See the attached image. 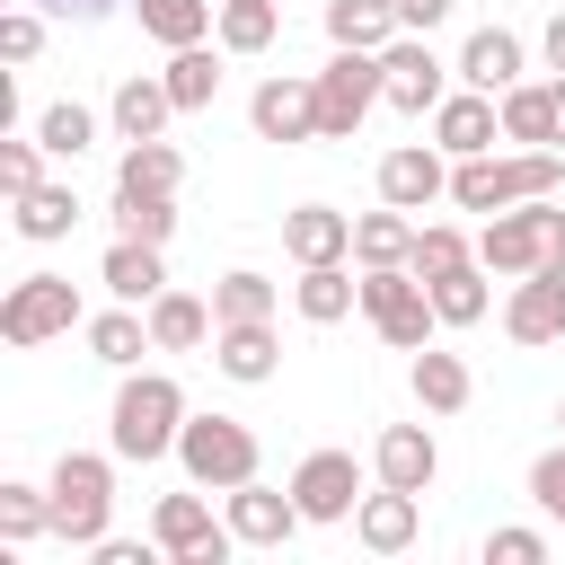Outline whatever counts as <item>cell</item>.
Here are the masks:
<instances>
[{
	"mask_svg": "<svg viewBox=\"0 0 565 565\" xmlns=\"http://www.w3.org/2000/svg\"><path fill=\"white\" fill-rule=\"evenodd\" d=\"M185 415H194V406H185V388H177L168 371H124V388H115V406H106V450L132 459V468L177 459Z\"/></svg>",
	"mask_w": 565,
	"mask_h": 565,
	"instance_id": "cell-1",
	"label": "cell"
},
{
	"mask_svg": "<svg viewBox=\"0 0 565 565\" xmlns=\"http://www.w3.org/2000/svg\"><path fill=\"white\" fill-rule=\"evenodd\" d=\"M565 185V150H477V159H450V203L459 212H512L530 194H556Z\"/></svg>",
	"mask_w": 565,
	"mask_h": 565,
	"instance_id": "cell-2",
	"label": "cell"
},
{
	"mask_svg": "<svg viewBox=\"0 0 565 565\" xmlns=\"http://www.w3.org/2000/svg\"><path fill=\"white\" fill-rule=\"evenodd\" d=\"M44 486H53V539L62 547H97L115 530V450H62Z\"/></svg>",
	"mask_w": 565,
	"mask_h": 565,
	"instance_id": "cell-3",
	"label": "cell"
},
{
	"mask_svg": "<svg viewBox=\"0 0 565 565\" xmlns=\"http://www.w3.org/2000/svg\"><path fill=\"white\" fill-rule=\"evenodd\" d=\"M477 256L494 265V282H521V274H539V265H565V212H556V194H530V203H512V212H486Z\"/></svg>",
	"mask_w": 565,
	"mask_h": 565,
	"instance_id": "cell-4",
	"label": "cell"
},
{
	"mask_svg": "<svg viewBox=\"0 0 565 565\" xmlns=\"http://www.w3.org/2000/svg\"><path fill=\"white\" fill-rule=\"evenodd\" d=\"M362 318H371V335L388 353H424L433 327H441V309H433L415 265H362Z\"/></svg>",
	"mask_w": 565,
	"mask_h": 565,
	"instance_id": "cell-5",
	"label": "cell"
},
{
	"mask_svg": "<svg viewBox=\"0 0 565 565\" xmlns=\"http://www.w3.org/2000/svg\"><path fill=\"white\" fill-rule=\"evenodd\" d=\"M256 433L238 424V415H185V433H177V468H185V486H203V494H230V486H247L256 477Z\"/></svg>",
	"mask_w": 565,
	"mask_h": 565,
	"instance_id": "cell-6",
	"label": "cell"
},
{
	"mask_svg": "<svg viewBox=\"0 0 565 565\" xmlns=\"http://www.w3.org/2000/svg\"><path fill=\"white\" fill-rule=\"evenodd\" d=\"M371 106H388V71L362 44H335V62L318 71V141H353L371 124Z\"/></svg>",
	"mask_w": 565,
	"mask_h": 565,
	"instance_id": "cell-7",
	"label": "cell"
},
{
	"mask_svg": "<svg viewBox=\"0 0 565 565\" xmlns=\"http://www.w3.org/2000/svg\"><path fill=\"white\" fill-rule=\"evenodd\" d=\"M71 327H88L71 274H18V282H9V300H0V344L35 353V344H53V335H71Z\"/></svg>",
	"mask_w": 565,
	"mask_h": 565,
	"instance_id": "cell-8",
	"label": "cell"
},
{
	"mask_svg": "<svg viewBox=\"0 0 565 565\" xmlns=\"http://www.w3.org/2000/svg\"><path fill=\"white\" fill-rule=\"evenodd\" d=\"M150 539H159V565H221V556L238 547V530H230V521H212L203 486L159 494V503H150Z\"/></svg>",
	"mask_w": 565,
	"mask_h": 565,
	"instance_id": "cell-9",
	"label": "cell"
},
{
	"mask_svg": "<svg viewBox=\"0 0 565 565\" xmlns=\"http://www.w3.org/2000/svg\"><path fill=\"white\" fill-rule=\"evenodd\" d=\"M221 521L238 530V547H291V539L309 530L300 494H291V486H265V477L230 486V494H221Z\"/></svg>",
	"mask_w": 565,
	"mask_h": 565,
	"instance_id": "cell-10",
	"label": "cell"
},
{
	"mask_svg": "<svg viewBox=\"0 0 565 565\" xmlns=\"http://www.w3.org/2000/svg\"><path fill=\"white\" fill-rule=\"evenodd\" d=\"M380 71H388V106L397 115H433L441 97H450V62H433V44L424 35H397V44H380Z\"/></svg>",
	"mask_w": 565,
	"mask_h": 565,
	"instance_id": "cell-11",
	"label": "cell"
},
{
	"mask_svg": "<svg viewBox=\"0 0 565 565\" xmlns=\"http://www.w3.org/2000/svg\"><path fill=\"white\" fill-rule=\"evenodd\" d=\"M291 494H300V512H309L318 530L353 521V503H362V468H353V450H309V459L291 468Z\"/></svg>",
	"mask_w": 565,
	"mask_h": 565,
	"instance_id": "cell-12",
	"label": "cell"
},
{
	"mask_svg": "<svg viewBox=\"0 0 565 565\" xmlns=\"http://www.w3.org/2000/svg\"><path fill=\"white\" fill-rule=\"evenodd\" d=\"M441 194H450V150H441V141H397V150L380 159V203L424 212V203H441Z\"/></svg>",
	"mask_w": 565,
	"mask_h": 565,
	"instance_id": "cell-13",
	"label": "cell"
},
{
	"mask_svg": "<svg viewBox=\"0 0 565 565\" xmlns=\"http://www.w3.org/2000/svg\"><path fill=\"white\" fill-rule=\"evenodd\" d=\"M503 335H512V344H565V265H539V274L512 282Z\"/></svg>",
	"mask_w": 565,
	"mask_h": 565,
	"instance_id": "cell-14",
	"label": "cell"
},
{
	"mask_svg": "<svg viewBox=\"0 0 565 565\" xmlns=\"http://www.w3.org/2000/svg\"><path fill=\"white\" fill-rule=\"evenodd\" d=\"M247 124H256V141H318V79H256V97H247Z\"/></svg>",
	"mask_w": 565,
	"mask_h": 565,
	"instance_id": "cell-15",
	"label": "cell"
},
{
	"mask_svg": "<svg viewBox=\"0 0 565 565\" xmlns=\"http://www.w3.org/2000/svg\"><path fill=\"white\" fill-rule=\"evenodd\" d=\"M212 371L238 380V388H265V380L282 371V335H274V318H230V327H212Z\"/></svg>",
	"mask_w": 565,
	"mask_h": 565,
	"instance_id": "cell-16",
	"label": "cell"
},
{
	"mask_svg": "<svg viewBox=\"0 0 565 565\" xmlns=\"http://www.w3.org/2000/svg\"><path fill=\"white\" fill-rule=\"evenodd\" d=\"M371 477H380V486H406V494H433V477H441V441H433L424 424H380V441H371Z\"/></svg>",
	"mask_w": 565,
	"mask_h": 565,
	"instance_id": "cell-17",
	"label": "cell"
},
{
	"mask_svg": "<svg viewBox=\"0 0 565 565\" xmlns=\"http://www.w3.org/2000/svg\"><path fill=\"white\" fill-rule=\"evenodd\" d=\"M353 539H362L371 556H406V547L424 539V494H406V486L362 494V503H353Z\"/></svg>",
	"mask_w": 565,
	"mask_h": 565,
	"instance_id": "cell-18",
	"label": "cell"
},
{
	"mask_svg": "<svg viewBox=\"0 0 565 565\" xmlns=\"http://www.w3.org/2000/svg\"><path fill=\"white\" fill-rule=\"evenodd\" d=\"M433 141H441L450 159H477V150L503 141V106H494L486 88H450V97L433 106Z\"/></svg>",
	"mask_w": 565,
	"mask_h": 565,
	"instance_id": "cell-19",
	"label": "cell"
},
{
	"mask_svg": "<svg viewBox=\"0 0 565 565\" xmlns=\"http://www.w3.org/2000/svg\"><path fill=\"white\" fill-rule=\"evenodd\" d=\"M282 256H291V265H335V256H353V212H335V203H291V212H282Z\"/></svg>",
	"mask_w": 565,
	"mask_h": 565,
	"instance_id": "cell-20",
	"label": "cell"
},
{
	"mask_svg": "<svg viewBox=\"0 0 565 565\" xmlns=\"http://www.w3.org/2000/svg\"><path fill=\"white\" fill-rule=\"evenodd\" d=\"M168 115H177V97H168V79H159V71H132V79H115V97H106V124H115V141H159V132H168Z\"/></svg>",
	"mask_w": 565,
	"mask_h": 565,
	"instance_id": "cell-21",
	"label": "cell"
},
{
	"mask_svg": "<svg viewBox=\"0 0 565 565\" xmlns=\"http://www.w3.org/2000/svg\"><path fill=\"white\" fill-rule=\"evenodd\" d=\"M9 221H18V238H26V247L71 238V230H79V194H71V177H44V185L9 194Z\"/></svg>",
	"mask_w": 565,
	"mask_h": 565,
	"instance_id": "cell-22",
	"label": "cell"
},
{
	"mask_svg": "<svg viewBox=\"0 0 565 565\" xmlns=\"http://www.w3.org/2000/svg\"><path fill=\"white\" fill-rule=\"evenodd\" d=\"M450 71H459V88L503 97V88L521 79V35H512V26H477V35L459 44V62H450Z\"/></svg>",
	"mask_w": 565,
	"mask_h": 565,
	"instance_id": "cell-23",
	"label": "cell"
},
{
	"mask_svg": "<svg viewBox=\"0 0 565 565\" xmlns=\"http://www.w3.org/2000/svg\"><path fill=\"white\" fill-rule=\"evenodd\" d=\"M494 106H503V141H521V150H565V141H556V79H512Z\"/></svg>",
	"mask_w": 565,
	"mask_h": 565,
	"instance_id": "cell-24",
	"label": "cell"
},
{
	"mask_svg": "<svg viewBox=\"0 0 565 565\" xmlns=\"http://www.w3.org/2000/svg\"><path fill=\"white\" fill-rule=\"evenodd\" d=\"M97 282H106L115 300L150 309V300L168 291V265H159V247H150V238H115V247H106V265H97Z\"/></svg>",
	"mask_w": 565,
	"mask_h": 565,
	"instance_id": "cell-25",
	"label": "cell"
},
{
	"mask_svg": "<svg viewBox=\"0 0 565 565\" xmlns=\"http://www.w3.org/2000/svg\"><path fill=\"white\" fill-rule=\"evenodd\" d=\"M141 318H150V344H159V353H194V344H212V327H221L212 300H194V291H177V282H168Z\"/></svg>",
	"mask_w": 565,
	"mask_h": 565,
	"instance_id": "cell-26",
	"label": "cell"
},
{
	"mask_svg": "<svg viewBox=\"0 0 565 565\" xmlns=\"http://www.w3.org/2000/svg\"><path fill=\"white\" fill-rule=\"evenodd\" d=\"M185 185V150L159 132V141H124L115 159V194H177Z\"/></svg>",
	"mask_w": 565,
	"mask_h": 565,
	"instance_id": "cell-27",
	"label": "cell"
},
{
	"mask_svg": "<svg viewBox=\"0 0 565 565\" xmlns=\"http://www.w3.org/2000/svg\"><path fill=\"white\" fill-rule=\"evenodd\" d=\"M291 309H300L309 327H335V318H353V309H362V282L344 274V256H335V265H300Z\"/></svg>",
	"mask_w": 565,
	"mask_h": 565,
	"instance_id": "cell-28",
	"label": "cell"
},
{
	"mask_svg": "<svg viewBox=\"0 0 565 565\" xmlns=\"http://www.w3.org/2000/svg\"><path fill=\"white\" fill-rule=\"evenodd\" d=\"M88 353H97L106 371H141V353H159V344H150V318H141L132 300H115V309L88 318Z\"/></svg>",
	"mask_w": 565,
	"mask_h": 565,
	"instance_id": "cell-29",
	"label": "cell"
},
{
	"mask_svg": "<svg viewBox=\"0 0 565 565\" xmlns=\"http://www.w3.org/2000/svg\"><path fill=\"white\" fill-rule=\"evenodd\" d=\"M132 18H141V35L150 44H212V26H221V0H132Z\"/></svg>",
	"mask_w": 565,
	"mask_h": 565,
	"instance_id": "cell-30",
	"label": "cell"
},
{
	"mask_svg": "<svg viewBox=\"0 0 565 565\" xmlns=\"http://www.w3.org/2000/svg\"><path fill=\"white\" fill-rule=\"evenodd\" d=\"M486 282H494V265H486V256H468V265H450V274H433L424 291H433V309H441V327H477V318L494 309V291H486Z\"/></svg>",
	"mask_w": 565,
	"mask_h": 565,
	"instance_id": "cell-31",
	"label": "cell"
},
{
	"mask_svg": "<svg viewBox=\"0 0 565 565\" xmlns=\"http://www.w3.org/2000/svg\"><path fill=\"white\" fill-rule=\"evenodd\" d=\"M406 380H415V406H424V415H459V406L477 397V380H468V362H459V353H441V344H424Z\"/></svg>",
	"mask_w": 565,
	"mask_h": 565,
	"instance_id": "cell-32",
	"label": "cell"
},
{
	"mask_svg": "<svg viewBox=\"0 0 565 565\" xmlns=\"http://www.w3.org/2000/svg\"><path fill=\"white\" fill-rule=\"evenodd\" d=\"M406 26H397V0H327V44H362V53H380V44H397Z\"/></svg>",
	"mask_w": 565,
	"mask_h": 565,
	"instance_id": "cell-33",
	"label": "cell"
},
{
	"mask_svg": "<svg viewBox=\"0 0 565 565\" xmlns=\"http://www.w3.org/2000/svg\"><path fill=\"white\" fill-rule=\"evenodd\" d=\"M159 79H168V97H177V115H203V106L221 97V53H212V44H177Z\"/></svg>",
	"mask_w": 565,
	"mask_h": 565,
	"instance_id": "cell-34",
	"label": "cell"
},
{
	"mask_svg": "<svg viewBox=\"0 0 565 565\" xmlns=\"http://www.w3.org/2000/svg\"><path fill=\"white\" fill-rule=\"evenodd\" d=\"M353 256H362V265H406V256H415V212H397V203L353 212Z\"/></svg>",
	"mask_w": 565,
	"mask_h": 565,
	"instance_id": "cell-35",
	"label": "cell"
},
{
	"mask_svg": "<svg viewBox=\"0 0 565 565\" xmlns=\"http://www.w3.org/2000/svg\"><path fill=\"white\" fill-rule=\"evenodd\" d=\"M35 539H53V486L9 477L0 486V547H35Z\"/></svg>",
	"mask_w": 565,
	"mask_h": 565,
	"instance_id": "cell-36",
	"label": "cell"
},
{
	"mask_svg": "<svg viewBox=\"0 0 565 565\" xmlns=\"http://www.w3.org/2000/svg\"><path fill=\"white\" fill-rule=\"evenodd\" d=\"M274 35H282V0H221V26H212L221 53H265Z\"/></svg>",
	"mask_w": 565,
	"mask_h": 565,
	"instance_id": "cell-37",
	"label": "cell"
},
{
	"mask_svg": "<svg viewBox=\"0 0 565 565\" xmlns=\"http://www.w3.org/2000/svg\"><path fill=\"white\" fill-rule=\"evenodd\" d=\"M115 238L168 247V238H177V194H115Z\"/></svg>",
	"mask_w": 565,
	"mask_h": 565,
	"instance_id": "cell-38",
	"label": "cell"
},
{
	"mask_svg": "<svg viewBox=\"0 0 565 565\" xmlns=\"http://www.w3.org/2000/svg\"><path fill=\"white\" fill-rule=\"evenodd\" d=\"M212 318L230 327V318H274V282L256 274V265H230L221 282H212Z\"/></svg>",
	"mask_w": 565,
	"mask_h": 565,
	"instance_id": "cell-39",
	"label": "cell"
},
{
	"mask_svg": "<svg viewBox=\"0 0 565 565\" xmlns=\"http://www.w3.org/2000/svg\"><path fill=\"white\" fill-rule=\"evenodd\" d=\"M35 141H44L53 159H79V150L97 141V115H88L79 97H62V106H44V115H35Z\"/></svg>",
	"mask_w": 565,
	"mask_h": 565,
	"instance_id": "cell-40",
	"label": "cell"
},
{
	"mask_svg": "<svg viewBox=\"0 0 565 565\" xmlns=\"http://www.w3.org/2000/svg\"><path fill=\"white\" fill-rule=\"evenodd\" d=\"M468 256H477V238H468V230H450V221H415V256H406V265H415L424 282H433V274H450V265H468Z\"/></svg>",
	"mask_w": 565,
	"mask_h": 565,
	"instance_id": "cell-41",
	"label": "cell"
},
{
	"mask_svg": "<svg viewBox=\"0 0 565 565\" xmlns=\"http://www.w3.org/2000/svg\"><path fill=\"white\" fill-rule=\"evenodd\" d=\"M44 159H53V150H44L35 132H9V141H0V194H26V185H44Z\"/></svg>",
	"mask_w": 565,
	"mask_h": 565,
	"instance_id": "cell-42",
	"label": "cell"
},
{
	"mask_svg": "<svg viewBox=\"0 0 565 565\" xmlns=\"http://www.w3.org/2000/svg\"><path fill=\"white\" fill-rule=\"evenodd\" d=\"M530 503H539V512H547V521L565 530V441L530 459Z\"/></svg>",
	"mask_w": 565,
	"mask_h": 565,
	"instance_id": "cell-43",
	"label": "cell"
},
{
	"mask_svg": "<svg viewBox=\"0 0 565 565\" xmlns=\"http://www.w3.org/2000/svg\"><path fill=\"white\" fill-rule=\"evenodd\" d=\"M486 565H547V530H486Z\"/></svg>",
	"mask_w": 565,
	"mask_h": 565,
	"instance_id": "cell-44",
	"label": "cell"
},
{
	"mask_svg": "<svg viewBox=\"0 0 565 565\" xmlns=\"http://www.w3.org/2000/svg\"><path fill=\"white\" fill-rule=\"evenodd\" d=\"M0 53H9V62H35V53H44V9H9V18H0Z\"/></svg>",
	"mask_w": 565,
	"mask_h": 565,
	"instance_id": "cell-45",
	"label": "cell"
},
{
	"mask_svg": "<svg viewBox=\"0 0 565 565\" xmlns=\"http://www.w3.org/2000/svg\"><path fill=\"white\" fill-rule=\"evenodd\" d=\"M88 556H97V565H150V556H159V539H115V530H106Z\"/></svg>",
	"mask_w": 565,
	"mask_h": 565,
	"instance_id": "cell-46",
	"label": "cell"
},
{
	"mask_svg": "<svg viewBox=\"0 0 565 565\" xmlns=\"http://www.w3.org/2000/svg\"><path fill=\"white\" fill-rule=\"evenodd\" d=\"M450 9H459V0H397V26H406V35H433Z\"/></svg>",
	"mask_w": 565,
	"mask_h": 565,
	"instance_id": "cell-47",
	"label": "cell"
},
{
	"mask_svg": "<svg viewBox=\"0 0 565 565\" xmlns=\"http://www.w3.org/2000/svg\"><path fill=\"white\" fill-rule=\"evenodd\" d=\"M35 9H44V18H79V26H88V18H106V9H124V0H35Z\"/></svg>",
	"mask_w": 565,
	"mask_h": 565,
	"instance_id": "cell-48",
	"label": "cell"
},
{
	"mask_svg": "<svg viewBox=\"0 0 565 565\" xmlns=\"http://www.w3.org/2000/svg\"><path fill=\"white\" fill-rule=\"evenodd\" d=\"M539 53H547V71H565V9L547 18V35H539Z\"/></svg>",
	"mask_w": 565,
	"mask_h": 565,
	"instance_id": "cell-49",
	"label": "cell"
},
{
	"mask_svg": "<svg viewBox=\"0 0 565 565\" xmlns=\"http://www.w3.org/2000/svg\"><path fill=\"white\" fill-rule=\"evenodd\" d=\"M556 141H565V71H556Z\"/></svg>",
	"mask_w": 565,
	"mask_h": 565,
	"instance_id": "cell-50",
	"label": "cell"
},
{
	"mask_svg": "<svg viewBox=\"0 0 565 565\" xmlns=\"http://www.w3.org/2000/svg\"><path fill=\"white\" fill-rule=\"evenodd\" d=\"M556 424H565V406H556Z\"/></svg>",
	"mask_w": 565,
	"mask_h": 565,
	"instance_id": "cell-51",
	"label": "cell"
}]
</instances>
